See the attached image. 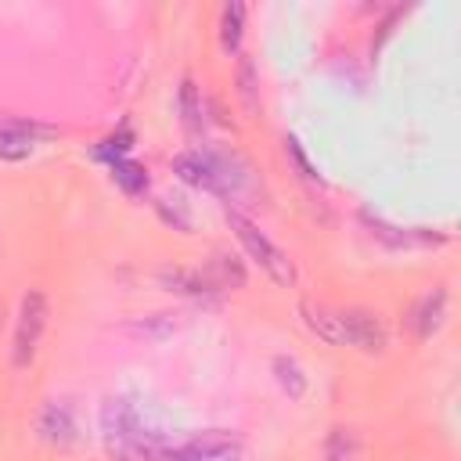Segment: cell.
<instances>
[{"label":"cell","mask_w":461,"mask_h":461,"mask_svg":"<svg viewBox=\"0 0 461 461\" xmlns=\"http://www.w3.org/2000/svg\"><path fill=\"white\" fill-rule=\"evenodd\" d=\"M227 223H230V230L238 234V241L245 245V252L277 281V285H292L295 281V267H292V259L252 223V220H245L241 212H234V209H227Z\"/></svg>","instance_id":"cell-1"},{"label":"cell","mask_w":461,"mask_h":461,"mask_svg":"<svg viewBox=\"0 0 461 461\" xmlns=\"http://www.w3.org/2000/svg\"><path fill=\"white\" fill-rule=\"evenodd\" d=\"M47 328V295L40 288H29L18 303V317H14V335H11V364L14 367H29L36 357V346L43 339Z\"/></svg>","instance_id":"cell-2"},{"label":"cell","mask_w":461,"mask_h":461,"mask_svg":"<svg viewBox=\"0 0 461 461\" xmlns=\"http://www.w3.org/2000/svg\"><path fill=\"white\" fill-rule=\"evenodd\" d=\"M173 454H176V461H245V443L234 432L209 429V432H198L187 443L173 447Z\"/></svg>","instance_id":"cell-3"},{"label":"cell","mask_w":461,"mask_h":461,"mask_svg":"<svg viewBox=\"0 0 461 461\" xmlns=\"http://www.w3.org/2000/svg\"><path fill=\"white\" fill-rule=\"evenodd\" d=\"M342 321H346V346H353L360 353H382L385 349L389 335H385V324L375 313L349 306V310H342Z\"/></svg>","instance_id":"cell-4"},{"label":"cell","mask_w":461,"mask_h":461,"mask_svg":"<svg viewBox=\"0 0 461 461\" xmlns=\"http://www.w3.org/2000/svg\"><path fill=\"white\" fill-rule=\"evenodd\" d=\"M299 313H303V324L324 339L328 346H346V321H342V310L335 306H321V303H299Z\"/></svg>","instance_id":"cell-5"},{"label":"cell","mask_w":461,"mask_h":461,"mask_svg":"<svg viewBox=\"0 0 461 461\" xmlns=\"http://www.w3.org/2000/svg\"><path fill=\"white\" fill-rule=\"evenodd\" d=\"M36 429H40V436H43L47 443L68 447V443L76 439V418H72V407H68V403H58V400L43 403Z\"/></svg>","instance_id":"cell-6"},{"label":"cell","mask_w":461,"mask_h":461,"mask_svg":"<svg viewBox=\"0 0 461 461\" xmlns=\"http://www.w3.org/2000/svg\"><path fill=\"white\" fill-rule=\"evenodd\" d=\"M447 317V292L443 288H432L429 295H421V303L414 306L411 313V324H414V335L418 339H429Z\"/></svg>","instance_id":"cell-7"},{"label":"cell","mask_w":461,"mask_h":461,"mask_svg":"<svg viewBox=\"0 0 461 461\" xmlns=\"http://www.w3.org/2000/svg\"><path fill=\"white\" fill-rule=\"evenodd\" d=\"M173 169H176L187 184L205 187V191H216V173H212V158H209V151H187V155H176Z\"/></svg>","instance_id":"cell-8"},{"label":"cell","mask_w":461,"mask_h":461,"mask_svg":"<svg viewBox=\"0 0 461 461\" xmlns=\"http://www.w3.org/2000/svg\"><path fill=\"white\" fill-rule=\"evenodd\" d=\"M158 281H162L169 292H180V295H205V292H212V285L205 281V274L184 270V267H162V270H158Z\"/></svg>","instance_id":"cell-9"},{"label":"cell","mask_w":461,"mask_h":461,"mask_svg":"<svg viewBox=\"0 0 461 461\" xmlns=\"http://www.w3.org/2000/svg\"><path fill=\"white\" fill-rule=\"evenodd\" d=\"M241 25H245V4H238V0L223 4V11H220V43H223L227 54L241 47Z\"/></svg>","instance_id":"cell-10"},{"label":"cell","mask_w":461,"mask_h":461,"mask_svg":"<svg viewBox=\"0 0 461 461\" xmlns=\"http://www.w3.org/2000/svg\"><path fill=\"white\" fill-rule=\"evenodd\" d=\"M108 166H112L115 184H119L126 194H144V187H148V169H144L140 162H133V158H115V162H108Z\"/></svg>","instance_id":"cell-11"},{"label":"cell","mask_w":461,"mask_h":461,"mask_svg":"<svg viewBox=\"0 0 461 461\" xmlns=\"http://www.w3.org/2000/svg\"><path fill=\"white\" fill-rule=\"evenodd\" d=\"M32 148H36V140H32V133H29L25 126H7V130H0V158L18 162V158H29Z\"/></svg>","instance_id":"cell-12"},{"label":"cell","mask_w":461,"mask_h":461,"mask_svg":"<svg viewBox=\"0 0 461 461\" xmlns=\"http://www.w3.org/2000/svg\"><path fill=\"white\" fill-rule=\"evenodd\" d=\"M274 378H277V385H281L292 400H299V396L306 393V375H303V367H299L292 357H274Z\"/></svg>","instance_id":"cell-13"},{"label":"cell","mask_w":461,"mask_h":461,"mask_svg":"<svg viewBox=\"0 0 461 461\" xmlns=\"http://www.w3.org/2000/svg\"><path fill=\"white\" fill-rule=\"evenodd\" d=\"M205 281L212 285V288H238V285H245V270L234 263V256H216L212 259V267H209V274H205Z\"/></svg>","instance_id":"cell-14"},{"label":"cell","mask_w":461,"mask_h":461,"mask_svg":"<svg viewBox=\"0 0 461 461\" xmlns=\"http://www.w3.org/2000/svg\"><path fill=\"white\" fill-rule=\"evenodd\" d=\"M357 457V432L353 429H331L324 443V461H353Z\"/></svg>","instance_id":"cell-15"},{"label":"cell","mask_w":461,"mask_h":461,"mask_svg":"<svg viewBox=\"0 0 461 461\" xmlns=\"http://www.w3.org/2000/svg\"><path fill=\"white\" fill-rule=\"evenodd\" d=\"M180 112H184L187 133H202V101H198V90L191 79L180 83Z\"/></svg>","instance_id":"cell-16"},{"label":"cell","mask_w":461,"mask_h":461,"mask_svg":"<svg viewBox=\"0 0 461 461\" xmlns=\"http://www.w3.org/2000/svg\"><path fill=\"white\" fill-rule=\"evenodd\" d=\"M238 94H241L245 112L252 115V112L259 108V90H256V65H252L249 58L238 61Z\"/></svg>","instance_id":"cell-17"},{"label":"cell","mask_w":461,"mask_h":461,"mask_svg":"<svg viewBox=\"0 0 461 461\" xmlns=\"http://www.w3.org/2000/svg\"><path fill=\"white\" fill-rule=\"evenodd\" d=\"M288 151H292V155H295V162H299V169H303V176H310V180H313V176H317V173H313V169H310V162H306V155H303V151H299V144H295V140H288Z\"/></svg>","instance_id":"cell-18"}]
</instances>
